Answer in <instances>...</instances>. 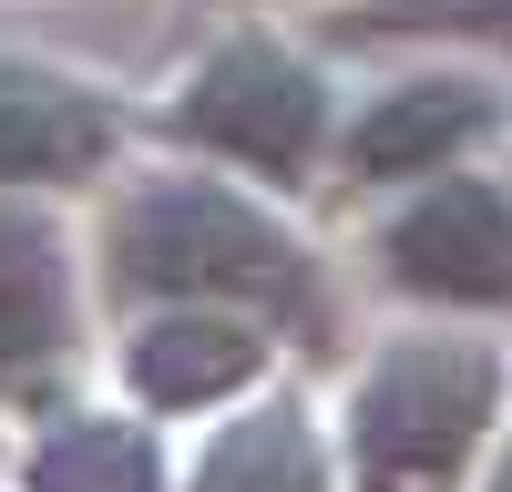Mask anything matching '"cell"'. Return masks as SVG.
<instances>
[{"label": "cell", "instance_id": "cell-11", "mask_svg": "<svg viewBox=\"0 0 512 492\" xmlns=\"http://www.w3.org/2000/svg\"><path fill=\"white\" fill-rule=\"evenodd\" d=\"M349 31H451V41H492L512 52V0H379Z\"/></svg>", "mask_w": 512, "mask_h": 492}, {"label": "cell", "instance_id": "cell-7", "mask_svg": "<svg viewBox=\"0 0 512 492\" xmlns=\"http://www.w3.org/2000/svg\"><path fill=\"white\" fill-rule=\"evenodd\" d=\"M256 369H267V328L246 308H205V298L154 308L123 339V380H134L144 410H216V400L256 390Z\"/></svg>", "mask_w": 512, "mask_h": 492}, {"label": "cell", "instance_id": "cell-10", "mask_svg": "<svg viewBox=\"0 0 512 492\" xmlns=\"http://www.w3.org/2000/svg\"><path fill=\"white\" fill-rule=\"evenodd\" d=\"M21 492H164V451L123 410H72V421H52L31 441Z\"/></svg>", "mask_w": 512, "mask_h": 492}, {"label": "cell", "instance_id": "cell-3", "mask_svg": "<svg viewBox=\"0 0 512 492\" xmlns=\"http://www.w3.org/2000/svg\"><path fill=\"white\" fill-rule=\"evenodd\" d=\"M175 144L216 154V164H246L267 185H308L318 154H328V82L318 62H297L287 41L246 31L226 52H205L185 82H175Z\"/></svg>", "mask_w": 512, "mask_h": 492}, {"label": "cell", "instance_id": "cell-1", "mask_svg": "<svg viewBox=\"0 0 512 492\" xmlns=\"http://www.w3.org/2000/svg\"><path fill=\"white\" fill-rule=\"evenodd\" d=\"M103 287L144 298V308L205 298V308H246V318H287V328L328 318V277L308 257V236L267 216L256 195H236L226 175H144L134 195H113Z\"/></svg>", "mask_w": 512, "mask_h": 492}, {"label": "cell", "instance_id": "cell-9", "mask_svg": "<svg viewBox=\"0 0 512 492\" xmlns=\"http://www.w3.org/2000/svg\"><path fill=\"white\" fill-rule=\"evenodd\" d=\"M185 492H328V441L297 400H256L195 451Z\"/></svg>", "mask_w": 512, "mask_h": 492}, {"label": "cell", "instance_id": "cell-5", "mask_svg": "<svg viewBox=\"0 0 512 492\" xmlns=\"http://www.w3.org/2000/svg\"><path fill=\"white\" fill-rule=\"evenodd\" d=\"M492 123H502L492 82H472V72H420V82H390V93L349 123L338 154H349L359 185H431V175H451V164L492 134Z\"/></svg>", "mask_w": 512, "mask_h": 492}, {"label": "cell", "instance_id": "cell-2", "mask_svg": "<svg viewBox=\"0 0 512 492\" xmlns=\"http://www.w3.org/2000/svg\"><path fill=\"white\" fill-rule=\"evenodd\" d=\"M512 369L472 328H410V339L369 349L349 380V482L359 492H461L472 462L502 431Z\"/></svg>", "mask_w": 512, "mask_h": 492}, {"label": "cell", "instance_id": "cell-6", "mask_svg": "<svg viewBox=\"0 0 512 492\" xmlns=\"http://www.w3.org/2000/svg\"><path fill=\"white\" fill-rule=\"evenodd\" d=\"M82 328V287H72V246L52 216L0 205V400H31L41 380H62Z\"/></svg>", "mask_w": 512, "mask_h": 492}, {"label": "cell", "instance_id": "cell-8", "mask_svg": "<svg viewBox=\"0 0 512 492\" xmlns=\"http://www.w3.org/2000/svg\"><path fill=\"white\" fill-rule=\"evenodd\" d=\"M113 103L52 62H0V185H72L103 175L113 154Z\"/></svg>", "mask_w": 512, "mask_h": 492}, {"label": "cell", "instance_id": "cell-12", "mask_svg": "<svg viewBox=\"0 0 512 492\" xmlns=\"http://www.w3.org/2000/svg\"><path fill=\"white\" fill-rule=\"evenodd\" d=\"M492 492H512V441H502V462H492Z\"/></svg>", "mask_w": 512, "mask_h": 492}, {"label": "cell", "instance_id": "cell-4", "mask_svg": "<svg viewBox=\"0 0 512 492\" xmlns=\"http://www.w3.org/2000/svg\"><path fill=\"white\" fill-rule=\"evenodd\" d=\"M379 277L420 308H512V185L431 175L379 226Z\"/></svg>", "mask_w": 512, "mask_h": 492}]
</instances>
